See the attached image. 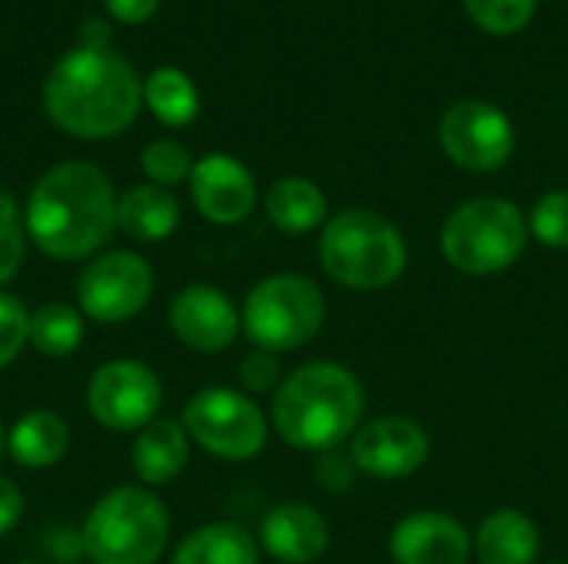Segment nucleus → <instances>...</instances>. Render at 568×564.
I'll use <instances>...</instances> for the list:
<instances>
[{
    "mask_svg": "<svg viewBox=\"0 0 568 564\" xmlns=\"http://www.w3.org/2000/svg\"><path fill=\"white\" fill-rule=\"evenodd\" d=\"M23 226L30 243L60 263L103 249L116 229V193L110 176L83 160L47 170L30 189Z\"/></svg>",
    "mask_w": 568,
    "mask_h": 564,
    "instance_id": "1",
    "label": "nucleus"
},
{
    "mask_svg": "<svg viewBox=\"0 0 568 564\" xmlns=\"http://www.w3.org/2000/svg\"><path fill=\"white\" fill-rule=\"evenodd\" d=\"M43 103L60 130L80 140H103L136 120L143 83L120 53L83 43L50 70Z\"/></svg>",
    "mask_w": 568,
    "mask_h": 564,
    "instance_id": "2",
    "label": "nucleus"
},
{
    "mask_svg": "<svg viewBox=\"0 0 568 564\" xmlns=\"http://www.w3.org/2000/svg\"><path fill=\"white\" fill-rule=\"evenodd\" d=\"M366 416L359 376L339 362L316 359L290 376L270 402V429L300 452H333L356 435Z\"/></svg>",
    "mask_w": 568,
    "mask_h": 564,
    "instance_id": "3",
    "label": "nucleus"
},
{
    "mask_svg": "<svg viewBox=\"0 0 568 564\" xmlns=\"http://www.w3.org/2000/svg\"><path fill=\"white\" fill-rule=\"evenodd\" d=\"M323 273L353 293H379L403 279L409 266L406 236L393 219L373 209H343L320 233Z\"/></svg>",
    "mask_w": 568,
    "mask_h": 564,
    "instance_id": "4",
    "label": "nucleus"
},
{
    "mask_svg": "<svg viewBox=\"0 0 568 564\" xmlns=\"http://www.w3.org/2000/svg\"><path fill=\"white\" fill-rule=\"evenodd\" d=\"M529 246L526 213L503 196H476L456 206L439 229L443 259L463 276H499L513 269Z\"/></svg>",
    "mask_w": 568,
    "mask_h": 564,
    "instance_id": "5",
    "label": "nucleus"
},
{
    "mask_svg": "<svg viewBox=\"0 0 568 564\" xmlns=\"http://www.w3.org/2000/svg\"><path fill=\"white\" fill-rule=\"evenodd\" d=\"M170 542L166 505L146 485H120L90 509L80 545L93 564H156Z\"/></svg>",
    "mask_w": 568,
    "mask_h": 564,
    "instance_id": "6",
    "label": "nucleus"
},
{
    "mask_svg": "<svg viewBox=\"0 0 568 564\" xmlns=\"http://www.w3.org/2000/svg\"><path fill=\"white\" fill-rule=\"evenodd\" d=\"M240 319L253 349L276 356L296 352L320 336L326 322V296L310 276L273 273L246 293Z\"/></svg>",
    "mask_w": 568,
    "mask_h": 564,
    "instance_id": "7",
    "label": "nucleus"
},
{
    "mask_svg": "<svg viewBox=\"0 0 568 564\" xmlns=\"http://www.w3.org/2000/svg\"><path fill=\"white\" fill-rule=\"evenodd\" d=\"M186 435L220 462H253L270 442V419L236 389H200L183 409Z\"/></svg>",
    "mask_w": 568,
    "mask_h": 564,
    "instance_id": "8",
    "label": "nucleus"
},
{
    "mask_svg": "<svg viewBox=\"0 0 568 564\" xmlns=\"http://www.w3.org/2000/svg\"><path fill=\"white\" fill-rule=\"evenodd\" d=\"M153 296V269L130 249H110L90 259L77 276L80 312L93 322L116 326L146 309Z\"/></svg>",
    "mask_w": 568,
    "mask_h": 564,
    "instance_id": "9",
    "label": "nucleus"
},
{
    "mask_svg": "<svg viewBox=\"0 0 568 564\" xmlns=\"http://www.w3.org/2000/svg\"><path fill=\"white\" fill-rule=\"evenodd\" d=\"M163 406L160 376L136 359L103 362L87 386L90 416L110 432H140L146 429Z\"/></svg>",
    "mask_w": 568,
    "mask_h": 564,
    "instance_id": "10",
    "label": "nucleus"
},
{
    "mask_svg": "<svg viewBox=\"0 0 568 564\" xmlns=\"http://www.w3.org/2000/svg\"><path fill=\"white\" fill-rule=\"evenodd\" d=\"M439 143L459 170L493 173L509 163L516 130L499 106L486 100H459L439 120Z\"/></svg>",
    "mask_w": 568,
    "mask_h": 564,
    "instance_id": "11",
    "label": "nucleus"
},
{
    "mask_svg": "<svg viewBox=\"0 0 568 564\" xmlns=\"http://www.w3.org/2000/svg\"><path fill=\"white\" fill-rule=\"evenodd\" d=\"M429 432L406 416H383L363 422L349 439V459L359 475L376 482H399L416 475L429 462Z\"/></svg>",
    "mask_w": 568,
    "mask_h": 564,
    "instance_id": "12",
    "label": "nucleus"
},
{
    "mask_svg": "<svg viewBox=\"0 0 568 564\" xmlns=\"http://www.w3.org/2000/svg\"><path fill=\"white\" fill-rule=\"evenodd\" d=\"M170 329L186 349L213 356V352H223L236 342V336L243 332V319L223 289L196 283V286H186L173 296Z\"/></svg>",
    "mask_w": 568,
    "mask_h": 564,
    "instance_id": "13",
    "label": "nucleus"
},
{
    "mask_svg": "<svg viewBox=\"0 0 568 564\" xmlns=\"http://www.w3.org/2000/svg\"><path fill=\"white\" fill-rule=\"evenodd\" d=\"M469 555L473 532L449 512H409L389 532V558L396 564H469Z\"/></svg>",
    "mask_w": 568,
    "mask_h": 564,
    "instance_id": "14",
    "label": "nucleus"
},
{
    "mask_svg": "<svg viewBox=\"0 0 568 564\" xmlns=\"http://www.w3.org/2000/svg\"><path fill=\"white\" fill-rule=\"evenodd\" d=\"M190 193H193L200 216L216 226H236L256 206L253 173L226 153H210L193 163Z\"/></svg>",
    "mask_w": 568,
    "mask_h": 564,
    "instance_id": "15",
    "label": "nucleus"
},
{
    "mask_svg": "<svg viewBox=\"0 0 568 564\" xmlns=\"http://www.w3.org/2000/svg\"><path fill=\"white\" fill-rule=\"evenodd\" d=\"M329 522L310 502H283L266 512L260 545L280 564H313L329 552Z\"/></svg>",
    "mask_w": 568,
    "mask_h": 564,
    "instance_id": "16",
    "label": "nucleus"
},
{
    "mask_svg": "<svg viewBox=\"0 0 568 564\" xmlns=\"http://www.w3.org/2000/svg\"><path fill=\"white\" fill-rule=\"evenodd\" d=\"M473 555L479 564H539L542 532L523 509H496L473 532Z\"/></svg>",
    "mask_w": 568,
    "mask_h": 564,
    "instance_id": "17",
    "label": "nucleus"
},
{
    "mask_svg": "<svg viewBox=\"0 0 568 564\" xmlns=\"http://www.w3.org/2000/svg\"><path fill=\"white\" fill-rule=\"evenodd\" d=\"M190 462V435L176 419H153L136 432L133 472L146 489L170 485Z\"/></svg>",
    "mask_w": 568,
    "mask_h": 564,
    "instance_id": "18",
    "label": "nucleus"
},
{
    "mask_svg": "<svg viewBox=\"0 0 568 564\" xmlns=\"http://www.w3.org/2000/svg\"><path fill=\"white\" fill-rule=\"evenodd\" d=\"M180 223V203L156 183H140L116 196V229L133 243H160Z\"/></svg>",
    "mask_w": 568,
    "mask_h": 564,
    "instance_id": "19",
    "label": "nucleus"
},
{
    "mask_svg": "<svg viewBox=\"0 0 568 564\" xmlns=\"http://www.w3.org/2000/svg\"><path fill=\"white\" fill-rule=\"evenodd\" d=\"M266 216L276 229L290 233V236H303L313 233L320 226H326L329 219V203L326 193L306 180V176H283L270 186L266 193Z\"/></svg>",
    "mask_w": 568,
    "mask_h": 564,
    "instance_id": "20",
    "label": "nucleus"
},
{
    "mask_svg": "<svg viewBox=\"0 0 568 564\" xmlns=\"http://www.w3.org/2000/svg\"><path fill=\"white\" fill-rule=\"evenodd\" d=\"M170 564H260V542L243 525L210 522L176 545Z\"/></svg>",
    "mask_w": 568,
    "mask_h": 564,
    "instance_id": "21",
    "label": "nucleus"
},
{
    "mask_svg": "<svg viewBox=\"0 0 568 564\" xmlns=\"http://www.w3.org/2000/svg\"><path fill=\"white\" fill-rule=\"evenodd\" d=\"M7 449L13 462L23 469H50L70 449V425L57 412H47V409L27 412L7 432Z\"/></svg>",
    "mask_w": 568,
    "mask_h": 564,
    "instance_id": "22",
    "label": "nucleus"
},
{
    "mask_svg": "<svg viewBox=\"0 0 568 564\" xmlns=\"http://www.w3.org/2000/svg\"><path fill=\"white\" fill-rule=\"evenodd\" d=\"M143 100L153 110L156 120H163L166 126H186L193 123V116L200 113V96L193 80L176 70V66H160L146 76L143 83Z\"/></svg>",
    "mask_w": 568,
    "mask_h": 564,
    "instance_id": "23",
    "label": "nucleus"
},
{
    "mask_svg": "<svg viewBox=\"0 0 568 564\" xmlns=\"http://www.w3.org/2000/svg\"><path fill=\"white\" fill-rule=\"evenodd\" d=\"M27 342L50 359L70 356L83 342V312L70 302H43L30 312Z\"/></svg>",
    "mask_w": 568,
    "mask_h": 564,
    "instance_id": "24",
    "label": "nucleus"
},
{
    "mask_svg": "<svg viewBox=\"0 0 568 564\" xmlns=\"http://www.w3.org/2000/svg\"><path fill=\"white\" fill-rule=\"evenodd\" d=\"M529 219V236L546 249H568V189H552L536 199Z\"/></svg>",
    "mask_w": 568,
    "mask_h": 564,
    "instance_id": "25",
    "label": "nucleus"
},
{
    "mask_svg": "<svg viewBox=\"0 0 568 564\" xmlns=\"http://www.w3.org/2000/svg\"><path fill=\"white\" fill-rule=\"evenodd\" d=\"M463 3L483 30L506 37V33L523 30L532 20L539 0H463Z\"/></svg>",
    "mask_w": 568,
    "mask_h": 564,
    "instance_id": "26",
    "label": "nucleus"
},
{
    "mask_svg": "<svg viewBox=\"0 0 568 564\" xmlns=\"http://www.w3.org/2000/svg\"><path fill=\"white\" fill-rule=\"evenodd\" d=\"M140 163H143V173H146L156 186L183 183V180H190V173H193V160H190L186 146L176 143V140H156V143H150V146L143 150Z\"/></svg>",
    "mask_w": 568,
    "mask_h": 564,
    "instance_id": "27",
    "label": "nucleus"
},
{
    "mask_svg": "<svg viewBox=\"0 0 568 564\" xmlns=\"http://www.w3.org/2000/svg\"><path fill=\"white\" fill-rule=\"evenodd\" d=\"M23 216L7 189H0V286H7L23 266Z\"/></svg>",
    "mask_w": 568,
    "mask_h": 564,
    "instance_id": "28",
    "label": "nucleus"
},
{
    "mask_svg": "<svg viewBox=\"0 0 568 564\" xmlns=\"http://www.w3.org/2000/svg\"><path fill=\"white\" fill-rule=\"evenodd\" d=\"M27 336H30L27 306L13 293L0 289V369L20 356V349L27 346Z\"/></svg>",
    "mask_w": 568,
    "mask_h": 564,
    "instance_id": "29",
    "label": "nucleus"
},
{
    "mask_svg": "<svg viewBox=\"0 0 568 564\" xmlns=\"http://www.w3.org/2000/svg\"><path fill=\"white\" fill-rule=\"evenodd\" d=\"M240 382L253 392V396H263V392H276L280 382H283V369H280V356L276 352H266V349H250L240 362Z\"/></svg>",
    "mask_w": 568,
    "mask_h": 564,
    "instance_id": "30",
    "label": "nucleus"
},
{
    "mask_svg": "<svg viewBox=\"0 0 568 564\" xmlns=\"http://www.w3.org/2000/svg\"><path fill=\"white\" fill-rule=\"evenodd\" d=\"M316 482L326 489V492H349L353 482H356V465L349 459V452H323L320 462H316Z\"/></svg>",
    "mask_w": 568,
    "mask_h": 564,
    "instance_id": "31",
    "label": "nucleus"
},
{
    "mask_svg": "<svg viewBox=\"0 0 568 564\" xmlns=\"http://www.w3.org/2000/svg\"><path fill=\"white\" fill-rule=\"evenodd\" d=\"M20 515H23V492L10 479L0 475V539L13 532Z\"/></svg>",
    "mask_w": 568,
    "mask_h": 564,
    "instance_id": "32",
    "label": "nucleus"
},
{
    "mask_svg": "<svg viewBox=\"0 0 568 564\" xmlns=\"http://www.w3.org/2000/svg\"><path fill=\"white\" fill-rule=\"evenodd\" d=\"M156 3L160 0H106V10H110V17H116L123 23H140L156 10Z\"/></svg>",
    "mask_w": 568,
    "mask_h": 564,
    "instance_id": "33",
    "label": "nucleus"
},
{
    "mask_svg": "<svg viewBox=\"0 0 568 564\" xmlns=\"http://www.w3.org/2000/svg\"><path fill=\"white\" fill-rule=\"evenodd\" d=\"M3 449H7V432H3V422H0V455H3Z\"/></svg>",
    "mask_w": 568,
    "mask_h": 564,
    "instance_id": "34",
    "label": "nucleus"
},
{
    "mask_svg": "<svg viewBox=\"0 0 568 564\" xmlns=\"http://www.w3.org/2000/svg\"><path fill=\"white\" fill-rule=\"evenodd\" d=\"M17 564H40V562H17Z\"/></svg>",
    "mask_w": 568,
    "mask_h": 564,
    "instance_id": "35",
    "label": "nucleus"
},
{
    "mask_svg": "<svg viewBox=\"0 0 568 564\" xmlns=\"http://www.w3.org/2000/svg\"><path fill=\"white\" fill-rule=\"evenodd\" d=\"M546 564H566V562H546Z\"/></svg>",
    "mask_w": 568,
    "mask_h": 564,
    "instance_id": "36",
    "label": "nucleus"
}]
</instances>
